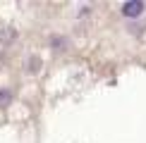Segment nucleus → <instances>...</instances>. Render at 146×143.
Returning <instances> with one entry per match:
<instances>
[{
    "label": "nucleus",
    "instance_id": "obj_2",
    "mask_svg": "<svg viewBox=\"0 0 146 143\" xmlns=\"http://www.w3.org/2000/svg\"><path fill=\"white\" fill-rule=\"evenodd\" d=\"M12 41H15V31H12V29H3V31H0V43L10 45Z\"/></svg>",
    "mask_w": 146,
    "mask_h": 143
},
{
    "label": "nucleus",
    "instance_id": "obj_1",
    "mask_svg": "<svg viewBox=\"0 0 146 143\" xmlns=\"http://www.w3.org/2000/svg\"><path fill=\"white\" fill-rule=\"evenodd\" d=\"M144 7H146V5L141 3V0H129V3L122 5V14L129 17V19H134V17H139L144 12Z\"/></svg>",
    "mask_w": 146,
    "mask_h": 143
}]
</instances>
